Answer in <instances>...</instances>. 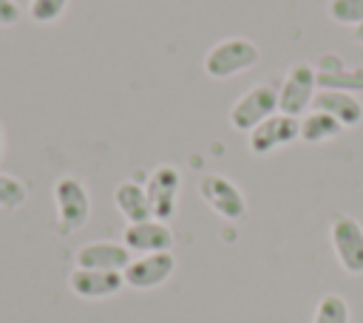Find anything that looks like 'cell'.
I'll use <instances>...</instances> for the list:
<instances>
[{
	"instance_id": "1",
	"label": "cell",
	"mask_w": 363,
	"mask_h": 323,
	"mask_svg": "<svg viewBox=\"0 0 363 323\" xmlns=\"http://www.w3.org/2000/svg\"><path fill=\"white\" fill-rule=\"evenodd\" d=\"M261 51L252 40L247 37H224L218 40L201 60V68L210 79H227V76H235L247 68H252L258 62Z\"/></svg>"
},
{
	"instance_id": "16",
	"label": "cell",
	"mask_w": 363,
	"mask_h": 323,
	"mask_svg": "<svg viewBox=\"0 0 363 323\" xmlns=\"http://www.w3.org/2000/svg\"><path fill=\"white\" fill-rule=\"evenodd\" d=\"M312 323H352L346 298H340V295H335V292L323 295V298L318 300V306H315Z\"/></svg>"
},
{
	"instance_id": "18",
	"label": "cell",
	"mask_w": 363,
	"mask_h": 323,
	"mask_svg": "<svg viewBox=\"0 0 363 323\" xmlns=\"http://www.w3.org/2000/svg\"><path fill=\"white\" fill-rule=\"evenodd\" d=\"M329 20L340 23V26H360L363 23V0H329L326 6Z\"/></svg>"
},
{
	"instance_id": "10",
	"label": "cell",
	"mask_w": 363,
	"mask_h": 323,
	"mask_svg": "<svg viewBox=\"0 0 363 323\" xmlns=\"http://www.w3.org/2000/svg\"><path fill=\"white\" fill-rule=\"evenodd\" d=\"M68 286L77 298L102 300V298L116 295L125 286V278H122V272H111V269H82V266H77L68 275Z\"/></svg>"
},
{
	"instance_id": "12",
	"label": "cell",
	"mask_w": 363,
	"mask_h": 323,
	"mask_svg": "<svg viewBox=\"0 0 363 323\" xmlns=\"http://www.w3.org/2000/svg\"><path fill=\"white\" fill-rule=\"evenodd\" d=\"M77 266L82 269H111L122 272L130 264V249L116 241H91L77 249Z\"/></svg>"
},
{
	"instance_id": "8",
	"label": "cell",
	"mask_w": 363,
	"mask_h": 323,
	"mask_svg": "<svg viewBox=\"0 0 363 323\" xmlns=\"http://www.w3.org/2000/svg\"><path fill=\"white\" fill-rule=\"evenodd\" d=\"M176 269V258L170 252H147V255H139V258H130V264L122 269V278H125V286L130 289H156L162 286Z\"/></svg>"
},
{
	"instance_id": "13",
	"label": "cell",
	"mask_w": 363,
	"mask_h": 323,
	"mask_svg": "<svg viewBox=\"0 0 363 323\" xmlns=\"http://www.w3.org/2000/svg\"><path fill=\"white\" fill-rule=\"evenodd\" d=\"M315 110H323L329 116H335L343 128H354L363 122V102L349 94V91H337V88H326L315 94Z\"/></svg>"
},
{
	"instance_id": "14",
	"label": "cell",
	"mask_w": 363,
	"mask_h": 323,
	"mask_svg": "<svg viewBox=\"0 0 363 323\" xmlns=\"http://www.w3.org/2000/svg\"><path fill=\"white\" fill-rule=\"evenodd\" d=\"M113 204H116V210L128 218V224H139V221L153 218L147 190H145V184H139V181H130V178H128V181L116 184V190H113Z\"/></svg>"
},
{
	"instance_id": "22",
	"label": "cell",
	"mask_w": 363,
	"mask_h": 323,
	"mask_svg": "<svg viewBox=\"0 0 363 323\" xmlns=\"http://www.w3.org/2000/svg\"><path fill=\"white\" fill-rule=\"evenodd\" d=\"M0 156H3V130H0Z\"/></svg>"
},
{
	"instance_id": "5",
	"label": "cell",
	"mask_w": 363,
	"mask_h": 323,
	"mask_svg": "<svg viewBox=\"0 0 363 323\" xmlns=\"http://www.w3.org/2000/svg\"><path fill=\"white\" fill-rule=\"evenodd\" d=\"M199 196L207 201V207L227 218V221H238L247 215V201H244V193L221 173H207L199 178Z\"/></svg>"
},
{
	"instance_id": "15",
	"label": "cell",
	"mask_w": 363,
	"mask_h": 323,
	"mask_svg": "<svg viewBox=\"0 0 363 323\" xmlns=\"http://www.w3.org/2000/svg\"><path fill=\"white\" fill-rule=\"evenodd\" d=\"M343 133V125L323 113V110H312L301 119V139L309 142V144H320V142H329V139H337Z\"/></svg>"
},
{
	"instance_id": "2",
	"label": "cell",
	"mask_w": 363,
	"mask_h": 323,
	"mask_svg": "<svg viewBox=\"0 0 363 323\" xmlns=\"http://www.w3.org/2000/svg\"><path fill=\"white\" fill-rule=\"evenodd\" d=\"M272 113H278V88L269 85V82H258L233 102L230 125L241 133H250L252 128H258Z\"/></svg>"
},
{
	"instance_id": "11",
	"label": "cell",
	"mask_w": 363,
	"mask_h": 323,
	"mask_svg": "<svg viewBox=\"0 0 363 323\" xmlns=\"http://www.w3.org/2000/svg\"><path fill=\"white\" fill-rule=\"evenodd\" d=\"M122 244L130 252H139V255H147V252H170L173 232H170V227L164 221L147 218V221H139V224H128Z\"/></svg>"
},
{
	"instance_id": "3",
	"label": "cell",
	"mask_w": 363,
	"mask_h": 323,
	"mask_svg": "<svg viewBox=\"0 0 363 323\" xmlns=\"http://www.w3.org/2000/svg\"><path fill=\"white\" fill-rule=\"evenodd\" d=\"M318 94V74L309 62H292L278 85V110L286 116H301Z\"/></svg>"
},
{
	"instance_id": "21",
	"label": "cell",
	"mask_w": 363,
	"mask_h": 323,
	"mask_svg": "<svg viewBox=\"0 0 363 323\" xmlns=\"http://www.w3.org/2000/svg\"><path fill=\"white\" fill-rule=\"evenodd\" d=\"M354 40H357V42H363V23H360V26H354Z\"/></svg>"
},
{
	"instance_id": "9",
	"label": "cell",
	"mask_w": 363,
	"mask_h": 323,
	"mask_svg": "<svg viewBox=\"0 0 363 323\" xmlns=\"http://www.w3.org/2000/svg\"><path fill=\"white\" fill-rule=\"evenodd\" d=\"M147 198H150V210L156 221H167L176 212V201H179V190H182V173L173 164H159L150 170L147 176Z\"/></svg>"
},
{
	"instance_id": "6",
	"label": "cell",
	"mask_w": 363,
	"mask_h": 323,
	"mask_svg": "<svg viewBox=\"0 0 363 323\" xmlns=\"http://www.w3.org/2000/svg\"><path fill=\"white\" fill-rule=\"evenodd\" d=\"M329 238L337 264L349 275H363V227L352 215H335Z\"/></svg>"
},
{
	"instance_id": "20",
	"label": "cell",
	"mask_w": 363,
	"mask_h": 323,
	"mask_svg": "<svg viewBox=\"0 0 363 323\" xmlns=\"http://www.w3.org/2000/svg\"><path fill=\"white\" fill-rule=\"evenodd\" d=\"M20 20L17 0H0V26H14Z\"/></svg>"
},
{
	"instance_id": "7",
	"label": "cell",
	"mask_w": 363,
	"mask_h": 323,
	"mask_svg": "<svg viewBox=\"0 0 363 323\" xmlns=\"http://www.w3.org/2000/svg\"><path fill=\"white\" fill-rule=\"evenodd\" d=\"M295 139H301V122L298 116H286V113H272L269 119H264L258 128L250 130V153L255 156H269L272 150L278 147H286L292 144Z\"/></svg>"
},
{
	"instance_id": "17",
	"label": "cell",
	"mask_w": 363,
	"mask_h": 323,
	"mask_svg": "<svg viewBox=\"0 0 363 323\" xmlns=\"http://www.w3.org/2000/svg\"><path fill=\"white\" fill-rule=\"evenodd\" d=\"M28 198V187L9 173H0V210H17Z\"/></svg>"
},
{
	"instance_id": "19",
	"label": "cell",
	"mask_w": 363,
	"mask_h": 323,
	"mask_svg": "<svg viewBox=\"0 0 363 323\" xmlns=\"http://www.w3.org/2000/svg\"><path fill=\"white\" fill-rule=\"evenodd\" d=\"M65 8H68V0H31L28 17L40 26H48V23H57Z\"/></svg>"
},
{
	"instance_id": "4",
	"label": "cell",
	"mask_w": 363,
	"mask_h": 323,
	"mask_svg": "<svg viewBox=\"0 0 363 323\" xmlns=\"http://www.w3.org/2000/svg\"><path fill=\"white\" fill-rule=\"evenodd\" d=\"M54 207H57V218L62 224L65 232L82 230L88 215H91V196L88 187L77 178V176H62L54 184Z\"/></svg>"
}]
</instances>
